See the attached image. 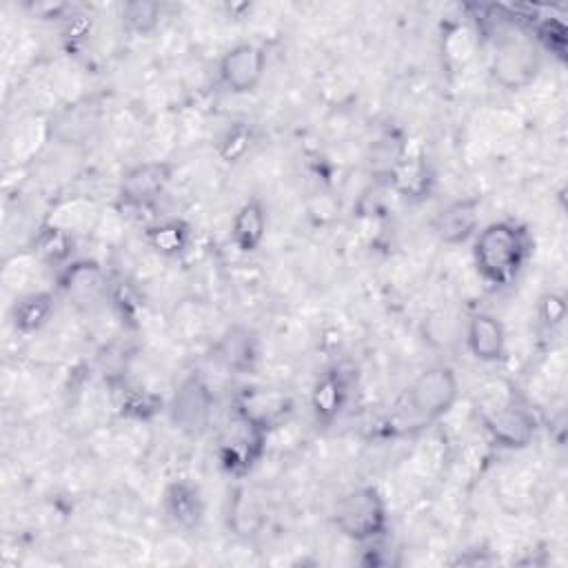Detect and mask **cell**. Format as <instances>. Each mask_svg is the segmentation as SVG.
I'll return each mask as SVG.
<instances>
[{"label":"cell","instance_id":"6da1fadb","mask_svg":"<svg viewBox=\"0 0 568 568\" xmlns=\"http://www.w3.org/2000/svg\"><path fill=\"white\" fill-rule=\"evenodd\" d=\"M532 251L535 240L528 226L515 217L486 222L470 240L475 273L490 291L513 286L526 271Z\"/></svg>","mask_w":568,"mask_h":568},{"label":"cell","instance_id":"7a4b0ae2","mask_svg":"<svg viewBox=\"0 0 568 568\" xmlns=\"http://www.w3.org/2000/svg\"><path fill=\"white\" fill-rule=\"evenodd\" d=\"M268 428L266 422L233 406L215 439V459L222 473L233 479L248 477L266 453Z\"/></svg>","mask_w":568,"mask_h":568},{"label":"cell","instance_id":"3957f363","mask_svg":"<svg viewBox=\"0 0 568 568\" xmlns=\"http://www.w3.org/2000/svg\"><path fill=\"white\" fill-rule=\"evenodd\" d=\"M331 521L344 539L362 546L388 535V501L375 486H355L337 497L331 510Z\"/></svg>","mask_w":568,"mask_h":568},{"label":"cell","instance_id":"277c9868","mask_svg":"<svg viewBox=\"0 0 568 568\" xmlns=\"http://www.w3.org/2000/svg\"><path fill=\"white\" fill-rule=\"evenodd\" d=\"M164 413L184 437L197 439L206 435L215 415V393L206 377L197 371L182 375L164 404Z\"/></svg>","mask_w":568,"mask_h":568},{"label":"cell","instance_id":"5b68a950","mask_svg":"<svg viewBox=\"0 0 568 568\" xmlns=\"http://www.w3.org/2000/svg\"><path fill=\"white\" fill-rule=\"evenodd\" d=\"M544 69V53L530 36L513 33L504 42L495 44V53L488 64V73L497 87L517 93L528 89Z\"/></svg>","mask_w":568,"mask_h":568},{"label":"cell","instance_id":"8992f818","mask_svg":"<svg viewBox=\"0 0 568 568\" xmlns=\"http://www.w3.org/2000/svg\"><path fill=\"white\" fill-rule=\"evenodd\" d=\"M459 399V377L457 371L437 362L417 373L406 390V402L410 413L419 422H437L453 410Z\"/></svg>","mask_w":568,"mask_h":568},{"label":"cell","instance_id":"52a82bcc","mask_svg":"<svg viewBox=\"0 0 568 568\" xmlns=\"http://www.w3.org/2000/svg\"><path fill=\"white\" fill-rule=\"evenodd\" d=\"M175 164L169 160H144L129 166L118 182L115 204L122 215L151 211L173 182Z\"/></svg>","mask_w":568,"mask_h":568},{"label":"cell","instance_id":"ba28073f","mask_svg":"<svg viewBox=\"0 0 568 568\" xmlns=\"http://www.w3.org/2000/svg\"><path fill=\"white\" fill-rule=\"evenodd\" d=\"M268 67V53L262 44L255 42H235L231 44L220 62L217 75L222 87L233 95H248L255 93L262 84Z\"/></svg>","mask_w":568,"mask_h":568},{"label":"cell","instance_id":"9c48e42d","mask_svg":"<svg viewBox=\"0 0 568 568\" xmlns=\"http://www.w3.org/2000/svg\"><path fill=\"white\" fill-rule=\"evenodd\" d=\"M484 430L497 448L524 450L537 437L539 419L528 404L519 399H508L506 404L486 415Z\"/></svg>","mask_w":568,"mask_h":568},{"label":"cell","instance_id":"30bf717a","mask_svg":"<svg viewBox=\"0 0 568 568\" xmlns=\"http://www.w3.org/2000/svg\"><path fill=\"white\" fill-rule=\"evenodd\" d=\"M60 293L80 311H93L109 297V275L95 260H71L58 268Z\"/></svg>","mask_w":568,"mask_h":568},{"label":"cell","instance_id":"8fae6325","mask_svg":"<svg viewBox=\"0 0 568 568\" xmlns=\"http://www.w3.org/2000/svg\"><path fill=\"white\" fill-rule=\"evenodd\" d=\"M355 390V371L346 368V366H328L326 371H322L313 386H311V395H308V406H311V415L315 419L317 426L326 428L333 426L342 413L346 410L351 397Z\"/></svg>","mask_w":568,"mask_h":568},{"label":"cell","instance_id":"7c38bea8","mask_svg":"<svg viewBox=\"0 0 568 568\" xmlns=\"http://www.w3.org/2000/svg\"><path fill=\"white\" fill-rule=\"evenodd\" d=\"M462 339L468 355L486 366H495L506 359L508 335L504 322L490 311H475L462 326Z\"/></svg>","mask_w":568,"mask_h":568},{"label":"cell","instance_id":"4fadbf2b","mask_svg":"<svg viewBox=\"0 0 568 568\" xmlns=\"http://www.w3.org/2000/svg\"><path fill=\"white\" fill-rule=\"evenodd\" d=\"M211 357L233 375H251L262 359V342L246 324L226 326L211 346Z\"/></svg>","mask_w":568,"mask_h":568},{"label":"cell","instance_id":"5bb4252c","mask_svg":"<svg viewBox=\"0 0 568 568\" xmlns=\"http://www.w3.org/2000/svg\"><path fill=\"white\" fill-rule=\"evenodd\" d=\"M160 508L164 513V519L180 532H195L206 519L204 493L195 481L186 477L171 479L162 488Z\"/></svg>","mask_w":568,"mask_h":568},{"label":"cell","instance_id":"9a60e30c","mask_svg":"<svg viewBox=\"0 0 568 568\" xmlns=\"http://www.w3.org/2000/svg\"><path fill=\"white\" fill-rule=\"evenodd\" d=\"M481 226V195H464L446 202L433 217L430 229L446 246H462Z\"/></svg>","mask_w":568,"mask_h":568},{"label":"cell","instance_id":"2e32d148","mask_svg":"<svg viewBox=\"0 0 568 568\" xmlns=\"http://www.w3.org/2000/svg\"><path fill=\"white\" fill-rule=\"evenodd\" d=\"M266 231H268V209L257 195H251L231 215L229 242L237 253L251 255L264 244Z\"/></svg>","mask_w":568,"mask_h":568},{"label":"cell","instance_id":"e0dca14e","mask_svg":"<svg viewBox=\"0 0 568 568\" xmlns=\"http://www.w3.org/2000/svg\"><path fill=\"white\" fill-rule=\"evenodd\" d=\"M195 231L184 217H158L142 226V242L160 257L178 260L193 246Z\"/></svg>","mask_w":568,"mask_h":568},{"label":"cell","instance_id":"ac0fdd59","mask_svg":"<svg viewBox=\"0 0 568 568\" xmlns=\"http://www.w3.org/2000/svg\"><path fill=\"white\" fill-rule=\"evenodd\" d=\"M435 182H437V178H435V171H433L428 158L413 155L408 151L406 158L390 173L386 184L402 200L417 204V202H424L426 197H430V193L435 189Z\"/></svg>","mask_w":568,"mask_h":568},{"label":"cell","instance_id":"d6986e66","mask_svg":"<svg viewBox=\"0 0 568 568\" xmlns=\"http://www.w3.org/2000/svg\"><path fill=\"white\" fill-rule=\"evenodd\" d=\"M55 315V295L51 291H31L20 295L9 311L16 333L29 337L40 333Z\"/></svg>","mask_w":568,"mask_h":568},{"label":"cell","instance_id":"ffe728a7","mask_svg":"<svg viewBox=\"0 0 568 568\" xmlns=\"http://www.w3.org/2000/svg\"><path fill=\"white\" fill-rule=\"evenodd\" d=\"M100 124V106L91 100L67 104L53 118V135L67 144H80L93 135Z\"/></svg>","mask_w":568,"mask_h":568},{"label":"cell","instance_id":"44dd1931","mask_svg":"<svg viewBox=\"0 0 568 568\" xmlns=\"http://www.w3.org/2000/svg\"><path fill=\"white\" fill-rule=\"evenodd\" d=\"M260 142V129L251 120H233L215 140V155L226 166L244 162Z\"/></svg>","mask_w":568,"mask_h":568},{"label":"cell","instance_id":"7402d4cb","mask_svg":"<svg viewBox=\"0 0 568 568\" xmlns=\"http://www.w3.org/2000/svg\"><path fill=\"white\" fill-rule=\"evenodd\" d=\"M408 146L399 131H386L368 144L366 151V169L375 180L388 182L390 173L406 158Z\"/></svg>","mask_w":568,"mask_h":568},{"label":"cell","instance_id":"603a6c76","mask_svg":"<svg viewBox=\"0 0 568 568\" xmlns=\"http://www.w3.org/2000/svg\"><path fill=\"white\" fill-rule=\"evenodd\" d=\"M73 235L71 231L53 224V222H44L38 226L33 240H31V251L38 260H42L49 266L62 268L67 262H71L73 257Z\"/></svg>","mask_w":568,"mask_h":568},{"label":"cell","instance_id":"cb8c5ba5","mask_svg":"<svg viewBox=\"0 0 568 568\" xmlns=\"http://www.w3.org/2000/svg\"><path fill=\"white\" fill-rule=\"evenodd\" d=\"M120 27L133 38H149L162 22V4L155 0H129L118 11Z\"/></svg>","mask_w":568,"mask_h":568},{"label":"cell","instance_id":"d4e9b609","mask_svg":"<svg viewBox=\"0 0 568 568\" xmlns=\"http://www.w3.org/2000/svg\"><path fill=\"white\" fill-rule=\"evenodd\" d=\"M226 521H229V528L235 535H242V537L255 535L260 530L262 510H260V506H257V501H255V497L251 495L248 488L240 486L229 495Z\"/></svg>","mask_w":568,"mask_h":568},{"label":"cell","instance_id":"484cf974","mask_svg":"<svg viewBox=\"0 0 568 568\" xmlns=\"http://www.w3.org/2000/svg\"><path fill=\"white\" fill-rule=\"evenodd\" d=\"M115 406L122 417L138 419V422H146V419L155 417L160 410H164L162 408L164 402L160 395H155L146 388H140V386H129V384L120 386Z\"/></svg>","mask_w":568,"mask_h":568},{"label":"cell","instance_id":"4316f807","mask_svg":"<svg viewBox=\"0 0 568 568\" xmlns=\"http://www.w3.org/2000/svg\"><path fill=\"white\" fill-rule=\"evenodd\" d=\"M566 295L559 291H544L537 300L535 306V324H537V333L539 337H557L564 322H566Z\"/></svg>","mask_w":568,"mask_h":568},{"label":"cell","instance_id":"83f0119b","mask_svg":"<svg viewBox=\"0 0 568 568\" xmlns=\"http://www.w3.org/2000/svg\"><path fill=\"white\" fill-rule=\"evenodd\" d=\"M532 42L539 47L541 53H550L555 60L566 62L568 49V31L559 18H539L532 22L530 29Z\"/></svg>","mask_w":568,"mask_h":568},{"label":"cell","instance_id":"f1b7e54d","mask_svg":"<svg viewBox=\"0 0 568 568\" xmlns=\"http://www.w3.org/2000/svg\"><path fill=\"white\" fill-rule=\"evenodd\" d=\"M359 564L366 568H390L399 564V550L390 548L388 535L359 546Z\"/></svg>","mask_w":568,"mask_h":568}]
</instances>
